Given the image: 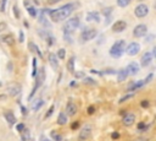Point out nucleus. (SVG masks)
<instances>
[{"instance_id": "obj_1", "label": "nucleus", "mask_w": 156, "mask_h": 141, "mask_svg": "<svg viewBox=\"0 0 156 141\" xmlns=\"http://www.w3.org/2000/svg\"><path fill=\"white\" fill-rule=\"evenodd\" d=\"M73 10H74L73 4L64 5L61 8L50 11V19H51L52 22H61V21L67 19V17L73 12Z\"/></svg>"}, {"instance_id": "obj_2", "label": "nucleus", "mask_w": 156, "mask_h": 141, "mask_svg": "<svg viewBox=\"0 0 156 141\" xmlns=\"http://www.w3.org/2000/svg\"><path fill=\"white\" fill-rule=\"evenodd\" d=\"M126 49V42L124 41H117L110 49V55L112 58H120Z\"/></svg>"}, {"instance_id": "obj_3", "label": "nucleus", "mask_w": 156, "mask_h": 141, "mask_svg": "<svg viewBox=\"0 0 156 141\" xmlns=\"http://www.w3.org/2000/svg\"><path fill=\"white\" fill-rule=\"evenodd\" d=\"M78 26H80V19H78V17H72V19H70L64 26L65 34H71L72 32H74L78 28Z\"/></svg>"}, {"instance_id": "obj_4", "label": "nucleus", "mask_w": 156, "mask_h": 141, "mask_svg": "<svg viewBox=\"0 0 156 141\" xmlns=\"http://www.w3.org/2000/svg\"><path fill=\"white\" fill-rule=\"evenodd\" d=\"M134 14H135L136 17L143 19V17H145V16L149 14V6L145 5V4H139L138 6L134 9Z\"/></svg>"}, {"instance_id": "obj_5", "label": "nucleus", "mask_w": 156, "mask_h": 141, "mask_svg": "<svg viewBox=\"0 0 156 141\" xmlns=\"http://www.w3.org/2000/svg\"><path fill=\"white\" fill-rule=\"evenodd\" d=\"M126 52H127V54H129V55H136L138 53L140 52V44L139 43H136V42H132V43H129L127 47H126V49H124Z\"/></svg>"}, {"instance_id": "obj_6", "label": "nucleus", "mask_w": 156, "mask_h": 141, "mask_svg": "<svg viewBox=\"0 0 156 141\" xmlns=\"http://www.w3.org/2000/svg\"><path fill=\"white\" fill-rule=\"evenodd\" d=\"M148 32V26L144 25V24H140V25H136L135 28L133 30V34L134 37H144Z\"/></svg>"}, {"instance_id": "obj_7", "label": "nucleus", "mask_w": 156, "mask_h": 141, "mask_svg": "<svg viewBox=\"0 0 156 141\" xmlns=\"http://www.w3.org/2000/svg\"><path fill=\"white\" fill-rule=\"evenodd\" d=\"M96 36H98L96 30L90 28V30H86V31L82 33V39H83V41H92V39H94Z\"/></svg>"}, {"instance_id": "obj_8", "label": "nucleus", "mask_w": 156, "mask_h": 141, "mask_svg": "<svg viewBox=\"0 0 156 141\" xmlns=\"http://www.w3.org/2000/svg\"><path fill=\"white\" fill-rule=\"evenodd\" d=\"M126 28H127V22L123 21V20H118L117 22H115L113 26H112V31H113V32H117V33L124 31Z\"/></svg>"}, {"instance_id": "obj_9", "label": "nucleus", "mask_w": 156, "mask_h": 141, "mask_svg": "<svg viewBox=\"0 0 156 141\" xmlns=\"http://www.w3.org/2000/svg\"><path fill=\"white\" fill-rule=\"evenodd\" d=\"M90 131H92V128L90 127H84L82 130H81V133L78 134V141H86L88 137H89V135H90Z\"/></svg>"}, {"instance_id": "obj_10", "label": "nucleus", "mask_w": 156, "mask_h": 141, "mask_svg": "<svg viewBox=\"0 0 156 141\" xmlns=\"http://www.w3.org/2000/svg\"><path fill=\"white\" fill-rule=\"evenodd\" d=\"M134 121H135V115L132 114V113H127V114L123 117V119H122L123 125H126V127H130V125H133V124H134Z\"/></svg>"}, {"instance_id": "obj_11", "label": "nucleus", "mask_w": 156, "mask_h": 141, "mask_svg": "<svg viewBox=\"0 0 156 141\" xmlns=\"http://www.w3.org/2000/svg\"><path fill=\"white\" fill-rule=\"evenodd\" d=\"M0 41H2V43H4L5 45H14L15 44V38L12 34H4V36H2V38H0Z\"/></svg>"}, {"instance_id": "obj_12", "label": "nucleus", "mask_w": 156, "mask_h": 141, "mask_svg": "<svg viewBox=\"0 0 156 141\" xmlns=\"http://www.w3.org/2000/svg\"><path fill=\"white\" fill-rule=\"evenodd\" d=\"M77 111H78L77 105H76L74 103L70 102V103H67V105H66V113H65V114H66V115L68 114L70 117H73V115H76Z\"/></svg>"}, {"instance_id": "obj_13", "label": "nucleus", "mask_w": 156, "mask_h": 141, "mask_svg": "<svg viewBox=\"0 0 156 141\" xmlns=\"http://www.w3.org/2000/svg\"><path fill=\"white\" fill-rule=\"evenodd\" d=\"M152 54L151 53H145V54L142 57V60H140V63H142V66H149L150 64H151V60H152Z\"/></svg>"}, {"instance_id": "obj_14", "label": "nucleus", "mask_w": 156, "mask_h": 141, "mask_svg": "<svg viewBox=\"0 0 156 141\" xmlns=\"http://www.w3.org/2000/svg\"><path fill=\"white\" fill-rule=\"evenodd\" d=\"M87 21H95V22H99L100 21V16H99V12H96V11H90L87 14Z\"/></svg>"}, {"instance_id": "obj_15", "label": "nucleus", "mask_w": 156, "mask_h": 141, "mask_svg": "<svg viewBox=\"0 0 156 141\" xmlns=\"http://www.w3.org/2000/svg\"><path fill=\"white\" fill-rule=\"evenodd\" d=\"M126 71H127V74H130V75H135L136 73L139 71V66H138V64H136V63H130V64H129V65L127 66Z\"/></svg>"}, {"instance_id": "obj_16", "label": "nucleus", "mask_w": 156, "mask_h": 141, "mask_svg": "<svg viewBox=\"0 0 156 141\" xmlns=\"http://www.w3.org/2000/svg\"><path fill=\"white\" fill-rule=\"evenodd\" d=\"M48 60H49V63H50L51 67H52L54 70H56V69H57V65H58L57 57H56L55 54H52V53H49V55H48Z\"/></svg>"}, {"instance_id": "obj_17", "label": "nucleus", "mask_w": 156, "mask_h": 141, "mask_svg": "<svg viewBox=\"0 0 156 141\" xmlns=\"http://www.w3.org/2000/svg\"><path fill=\"white\" fill-rule=\"evenodd\" d=\"M20 90H21V89H20L16 83H14V85H11V86L8 87V93L10 96H17L18 92H20Z\"/></svg>"}, {"instance_id": "obj_18", "label": "nucleus", "mask_w": 156, "mask_h": 141, "mask_svg": "<svg viewBox=\"0 0 156 141\" xmlns=\"http://www.w3.org/2000/svg\"><path fill=\"white\" fill-rule=\"evenodd\" d=\"M127 76H128V74H127V71H126V69H121L120 71L117 73V81L122 82V81H124V80L127 79Z\"/></svg>"}, {"instance_id": "obj_19", "label": "nucleus", "mask_w": 156, "mask_h": 141, "mask_svg": "<svg viewBox=\"0 0 156 141\" xmlns=\"http://www.w3.org/2000/svg\"><path fill=\"white\" fill-rule=\"evenodd\" d=\"M43 104H44V101H43V99H37V101H34V103L32 104V109H33L34 112H38L39 109L43 107Z\"/></svg>"}, {"instance_id": "obj_20", "label": "nucleus", "mask_w": 156, "mask_h": 141, "mask_svg": "<svg viewBox=\"0 0 156 141\" xmlns=\"http://www.w3.org/2000/svg\"><path fill=\"white\" fill-rule=\"evenodd\" d=\"M143 86H144V81L142 80V81H138V82H133V83H130V86L128 87V90H129V91L138 90V89H140V87H143Z\"/></svg>"}, {"instance_id": "obj_21", "label": "nucleus", "mask_w": 156, "mask_h": 141, "mask_svg": "<svg viewBox=\"0 0 156 141\" xmlns=\"http://www.w3.org/2000/svg\"><path fill=\"white\" fill-rule=\"evenodd\" d=\"M67 123V115L65 113H60L57 117V124L58 125H65Z\"/></svg>"}, {"instance_id": "obj_22", "label": "nucleus", "mask_w": 156, "mask_h": 141, "mask_svg": "<svg viewBox=\"0 0 156 141\" xmlns=\"http://www.w3.org/2000/svg\"><path fill=\"white\" fill-rule=\"evenodd\" d=\"M5 119H6V121L10 125L16 124V118H15V115L12 113H5Z\"/></svg>"}, {"instance_id": "obj_23", "label": "nucleus", "mask_w": 156, "mask_h": 141, "mask_svg": "<svg viewBox=\"0 0 156 141\" xmlns=\"http://www.w3.org/2000/svg\"><path fill=\"white\" fill-rule=\"evenodd\" d=\"M25 5H26V9H27V11L31 14V16H32V17H35V16H37V11H35V9H34L32 5H29L27 2H25Z\"/></svg>"}, {"instance_id": "obj_24", "label": "nucleus", "mask_w": 156, "mask_h": 141, "mask_svg": "<svg viewBox=\"0 0 156 141\" xmlns=\"http://www.w3.org/2000/svg\"><path fill=\"white\" fill-rule=\"evenodd\" d=\"M74 58H71L70 60H68V63H67V70L70 73H73L74 71Z\"/></svg>"}, {"instance_id": "obj_25", "label": "nucleus", "mask_w": 156, "mask_h": 141, "mask_svg": "<svg viewBox=\"0 0 156 141\" xmlns=\"http://www.w3.org/2000/svg\"><path fill=\"white\" fill-rule=\"evenodd\" d=\"M22 141H33L32 139H31V135H29V131L27 130V129H25L23 131H22Z\"/></svg>"}, {"instance_id": "obj_26", "label": "nucleus", "mask_w": 156, "mask_h": 141, "mask_svg": "<svg viewBox=\"0 0 156 141\" xmlns=\"http://www.w3.org/2000/svg\"><path fill=\"white\" fill-rule=\"evenodd\" d=\"M50 136L54 139V141H61V140H62V136L58 134V133H56V131H51Z\"/></svg>"}, {"instance_id": "obj_27", "label": "nucleus", "mask_w": 156, "mask_h": 141, "mask_svg": "<svg viewBox=\"0 0 156 141\" xmlns=\"http://www.w3.org/2000/svg\"><path fill=\"white\" fill-rule=\"evenodd\" d=\"M130 0H117V5L121 6V8H126L127 5H129Z\"/></svg>"}, {"instance_id": "obj_28", "label": "nucleus", "mask_w": 156, "mask_h": 141, "mask_svg": "<svg viewBox=\"0 0 156 141\" xmlns=\"http://www.w3.org/2000/svg\"><path fill=\"white\" fill-rule=\"evenodd\" d=\"M65 55H66V50L65 49H58L57 50V57L60 58V59H65Z\"/></svg>"}, {"instance_id": "obj_29", "label": "nucleus", "mask_w": 156, "mask_h": 141, "mask_svg": "<svg viewBox=\"0 0 156 141\" xmlns=\"http://www.w3.org/2000/svg\"><path fill=\"white\" fill-rule=\"evenodd\" d=\"M32 76L35 77L37 76V60L33 59V71H32Z\"/></svg>"}, {"instance_id": "obj_30", "label": "nucleus", "mask_w": 156, "mask_h": 141, "mask_svg": "<svg viewBox=\"0 0 156 141\" xmlns=\"http://www.w3.org/2000/svg\"><path fill=\"white\" fill-rule=\"evenodd\" d=\"M16 129H17V131H20V133H22V131L25 130V124H23V123H20V124H17Z\"/></svg>"}, {"instance_id": "obj_31", "label": "nucleus", "mask_w": 156, "mask_h": 141, "mask_svg": "<svg viewBox=\"0 0 156 141\" xmlns=\"http://www.w3.org/2000/svg\"><path fill=\"white\" fill-rule=\"evenodd\" d=\"M138 129H139V130H146L148 127H146L145 123H139V124H138Z\"/></svg>"}, {"instance_id": "obj_32", "label": "nucleus", "mask_w": 156, "mask_h": 141, "mask_svg": "<svg viewBox=\"0 0 156 141\" xmlns=\"http://www.w3.org/2000/svg\"><path fill=\"white\" fill-rule=\"evenodd\" d=\"M84 83H90V85H95V81L90 77H84Z\"/></svg>"}, {"instance_id": "obj_33", "label": "nucleus", "mask_w": 156, "mask_h": 141, "mask_svg": "<svg viewBox=\"0 0 156 141\" xmlns=\"http://www.w3.org/2000/svg\"><path fill=\"white\" fill-rule=\"evenodd\" d=\"M140 104H142L143 108H149V107H150V102H149V101H142Z\"/></svg>"}, {"instance_id": "obj_34", "label": "nucleus", "mask_w": 156, "mask_h": 141, "mask_svg": "<svg viewBox=\"0 0 156 141\" xmlns=\"http://www.w3.org/2000/svg\"><path fill=\"white\" fill-rule=\"evenodd\" d=\"M6 27H8L6 22H0V33H2L3 31H5V30H6Z\"/></svg>"}, {"instance_id": "obj_35", "label": "nucleus", "mask_w": 156, "mask_h": 141, "mask_svg": "<svg viewBox=\"0 0 156 141\" xmlns=\"http://www.w3.org/2000/svg\"><path fill=\"white\" fill-rule=\"evenodd\" d=\"M111 11H112V9H111V8H109V9H104V10H103V14H104V15L107 17V16H110Z\"/></svg>"}, {"instance_id": "obj_36", "label": "nucleus", "mask_w": 156, "mask_h": 141, "mask_svg": "<svg viewBox=\"0 0 156 141\" xmlns=\"http://www.w3.org/2000/svg\"><path fill=\"white\" fill-rule=\"evenodd\" d=\"M80 125H81V123H80V121H74L71 128H72V130H76L77 128H80Z\"/></svg>"}, {"instance_id": "obj_37", "label": "nucleus", "mask_w": 156, "mask_h": 141, "mask_svg": "<svg viewBox=\"0 0 156 141\" xmlns=\"http://www.w3.org/2000/svg\"><path fill=\"white\" fill-rule=\"evenodd\" d=\"M14 14H15V17H16V19H20V12H18L17 6H14Z\"/></svg>"}, {"instance_id": "obj_38", "label": "nucleus", "mask_w": 156, "mask_h": 141, "mask_svg": "<svg viewBox=\"0 0 156 141\" xmlns=\"http://www.w3.org/2000/svg\"><path fill=\"white\" fill-rule=\"evenodd\" d=\"M130 97H133V95H132V93H130V95H127V96H124L123 98H121V99H120V102H121V103H123L124 101H127V99H129Z\"/></svg>"}, {"instance_id": "obj_39", "label": "nucleus", "mask_w": 156, "mask_h": 141, "mask_svg": "<svg viewBox=\"0 0 156 141\" xmlns=\"http://www.w3.org/2000/svg\"><path fill=\"white\" fill-rule=\"evenodd\" d=\"M58 2H61V0H48V5H54V4H57Z\"/></svg>"}, {"instance_id": "obj_40", "label": "nucleus", "mask_w": 156, "mask_h": 141, "mask_svg": "<svg viewBox=\"0 0 156 141\" xmlns=\"http://www.w3.org/2000/svg\"><path fill=\"white\" fill-rule=\"evenodd\" d=\"M111 137H112L113 140H116V139H118V137H120V134H118V133H116V131H115V133H112V135H111Z\"/></svg>"}, {"instance_id": "obj_41", "label": "nucleus", "mask_w": 156, "mask_h": 141, "mask_svg": "<svg viewBox=\"0 0 156 141\" xmlns=\"http://www.w3.org/2000/svg\"><path fill=\"white\" fill-rule=\"evenodd\" d=\"M83 75H84V74H83L82 71H80V73H76V74H74V76H76L77 79H81V77H83Z\"/></svg>"}, {"instance_id": "obj_42", "label": "nucleus", "mask_w": 156, "mask_h": 141, "mask_svg": "<svg viewBox=\"0 0 156 141\" xmlns=\"http://www.w3.org/2000/svg\"><path fill=\"white\" fill-rule=\"evenodd\" d=\"M54 112V107H51L50 108V111H48V113H46V115H45V118H49L50 115H51V113Z\"/></svg>"}, {"instance_id": "obj_43", "label": "nucleus", "mask_w": 156, "mask_h": 141, "mask_svg": "<svg viewBox=\"0 0 156 141\" xmlns=\"http://www.w3.org/2000/svg\"><path fill=\"white\" fill-rule=\"evenodd\" d=\"M5 4H6V0H3V3H2V8H0V10L4 11L5 10Z\"/></svg>"}, {"instance_id": "obj_44", "label": "nucleus", "mask_w": 156, "mask_h": 141, "mask_svg": "<svg viewBox=\"0 0 156 141\" xmlns=\"http://www.w3.org/2000/svg\"><path fill=\"white\" fill-rule=\"evenodd\" d=\"M20 42H23V32L22 31H20Z\"/></svg>"}, {"instance_id": "obj_45", "label": "nucleus", "mask_w": 156, "mask_h": 141, "mask_svg": "<svg viewBox=\"0 0 156 141\" xmlns=\"http://www.w3.org/2000/svg\"><path fill=\"white\" fill-rule=\"evenodd\" d=\"M94 113V107H89L88 108V114H93Z\"/></svg>"}, {"instance_id": "obj_46", "label": "nucleus", "mask_w": 156, "mask_h": 141, "mask_svg": "<svg viewBox=\"0 0 156 141\" xmlns=\"http://www.w3.org/2000/svg\"><path fill=\"white\" fill-rule=\"evenodd\" d=\"M135 141H149L146 137H138V139H136Z\"/></svg>"}, {"instance_id": "obj_47", "label": "nucleus", "mask_w": 156, "mask_h": 141, "mask_svg": "<svg viewBox=\"0 0 156 141\" xmlns=\"http://www.w3.org/2000/svg\"><path fill=\"white\" fill-rule=\"evenodd\" d=\"M6 98H8L6 95H0V101H5Z\"/></svg>"}, {"instance_id": "obj_48", "label": "nucleus", "mask_w": 156, "mask_h": 141, "mask_svg": "<svg viewBox=\"0 0 156 141\" xmlns=\"http://www.w3.org/2000/svg\"><path fill=\"white\" fill-rule=\"evenodd\" d=\"M70 86H71V87H74V86H76V82H74V81H72V82H71V85H70Z\"/></svg>"}, {"instance_id": "obj_49", "label": "nucleus", "mask_w": 156, "mask_h": 141, "mask_svg": "<svg viewBox=\"0 0 156 141\" xmlns=\"http://www.w3.org/2000/svg\"><path fill=\"white\" fill-rule=\"evenodd\" d=\"M42 141H51V140H48V139H45L44 136H42Z\"/></svg>"}]
</instances>
